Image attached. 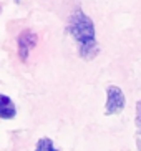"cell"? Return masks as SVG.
<instances>
[{"label":"cell","instance_id":"6da1fadb","mask_svg":"<svg viewBox=\"0 0 141 151\" xmlns=\"http://www.w3.org/2000/svg\"><path fill=\"white\" fill-rule=\"evenodd\" d=\"M68 33L78 43V53L85 60H93L100 53L93 20L83 10H75L68 20Z\"/></svg>","mask_w":141,"mask_h":151},{"label":"cell","instance_id":"7a4b0ae2","mask_svg":"<svg viewBox=\"0 0 141 151\" xmlns=\"http://www.w3.org/2000/svg\"><path fill=\"white\" fill-rule=\"evenodd\" d=\"M124 106H126V98H124V93L121 91V88L116 86V85H110L106 88L105 115L106 116L118 115L124 110Z\"/></svg>","mask_w":141,"mask_h":151},{"label":"cell","instance_id":"3957f363","mask_svg":"<svg viewBox=\"0 0 141 151\" xmlns=\"http://www.w3.org/2000/svg\"><path fill=\"white\" fill-rule=\"evenodd\" d=\"M35 45H37V35L32 30H23L18 37V57L22 60H27Z\"/></svg>","mask_w":141,"mask_h":151},{"label":"cell","instance_id":"277c9868","mask_svg":"<svg viewBox=\"0 0 141 151\" xmlns=\"http://www.w3.org/2000/svg\"><path fill=\"white\" fill-rule=\"evenodd\" d=\"M17 115V106L10 96L0 93V118L2 120H12Z\"/></svg>","mask_w":141,"mask_h":151},{"label":"cell","instance_id":"5b68a950","mask_svg":"<svg viewBox=\"0 0 141 151\" xmlns=\"http://www.w3.org/2000/svg\"><path fill=\"white\" fill-rule=\"evenodd\" d=\"M35 150L37 151H55L57 148H55V145L52 143L50 138H42V139H38V143L35 145Z\"/></svg>","mask_w":141,"mask_h":151},{"label":"cell","instance_id":"8992f818","mask_svg":"<svg viewBox=\"0 0 141 151\" xmlns=\"http://www.w3.org/2000/svg\"><path fill=\"white\" fill-rule=\"evenodd\" d=\"M135 123H136L138 133L141 134V100L136 103V115H135Z\"/></svg>","mask_w":141,"mask_h":151}]
</instances>
